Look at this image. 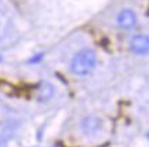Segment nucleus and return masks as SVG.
Listing matches in <instances>:
<instances>
[{
	"label": "nucleus",
	"instance_id": "6",
	"mask_svg": "<svg viewBox=\"0 0 149 147\" xmlns=\"http://www.w3.org/2000/svg\"><path fill=\"white\" fill-rule=\"evenodd\" d=\"M54 95V87L50 83H43L39 89H37V99L40 102H47L53 98Z\"/></svg>",
	"mask_w": 149,
	"mask_h": 147
},
{
	"label": "nucleus",
	"instance_id": "3",
	"mask_svg": "<svg viewBox=\"0 0 149 147\" xmlns=\"http://www.w3.org/2000/svg\"><path fill=\"white\" fill-rule=\"evenodd\" d=\"M18 121L15 120H8L6 121L3 126L0 128V147H6L11 137L14 136L15 131L18 129Z\"/></svg>",
	"mask_w": 149,
	"mask_h": 147
},
{
	"label": "nucleus",
	"instance_id": "4",
	"mask_svg": "<svg viewBox=\"0 0 149 147\" xmlns=\"http://www.w3.org/2000/svg\"><path fill=\"white\" fill-rule=\"evenodd\" d=\"M137 23V15L133 10H128V8H124L119 12L117 15V25L123 29H131V28L135 26Z\"/></svg>",
	"mask_w": 149,
	"mask_h": 147
},
{
	"label": "nucleus",
	"instance_id": "8",
	"mask_svg": "<svg viewBox=\"0 0 149 147\" xmlns=\"http://www.w3.org/2000/svg\"><path fill=\"white\" fill-rule=\"evenodd\" d=\"M0 61H1V58H0Z\"/></svg>",
	"mask_w": 149,
	"mask_h": 147
},
{
	"label": "nucleus",
	"instance_id": "7",
	"mask_svg": "<svg viewBox=\"0 0 149 147\" xmlns=\"http://www.w3.org/2000/svg\"><path fill=\"white\" fill-rule=\"evenodd\" d=\"M43 57H44V54H36V55H35L33 58L29 59L28 62H29V63H37V62H40V61H42Z\"/></svg>",
	"mask_w": 149,
	"mask_h": 147
},
{
	"label": "nucleus",
	"instance_id": "5",
	"mask_svg": "<svg viewBox=\"0 0 149 147\" xmlns=\"http://www.w3.org/2000/svg\"><path fill=\"white\" fill-rule=\"evenodd\" d=\"M101 126H102L101 120L94 116L86 117L81 121V131L84 132L86 135H95V133L101 131Z\"/></svg>",
	"mask_w": 149,
	"mask_h": 147
},
{
	"label": "nucleus",
	"instance_id": "1",
	"mask_svg": "<svg viewBox=\"0 0 149 147\" xmlns=\"http://www.w3.org/2000/svg\"><path fill=\"white\" fill-rule=\"evenodd\" d=\"M97 54L91 48H83L73 55L70 61V70L76 76H88L95 69Z\"/></svg>",
	"mask_w": 149,
	"mask_h": 147
},
{
	"label": "nucleus",
	"instance_id": "2",
	"mask_svg": "<svg viewBox=\"0 0 149 147\" xmlns=\"http://www.w3.org/2000/svg\"><path fill=\"white\" fill-rule=\"evenodd\" d=\"M130 50L135 55H146L149 51V39L146 35H135L130 41Z\"/></svg>",
	"mask_w": 149,
	"mask_h": 147
}]
</instances>
